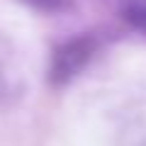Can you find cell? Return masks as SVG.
Segmentation results:
<instances>
[{"label":"cell","instance_id":"1","mask_svg":"<svg viewBox=\"0 0 146 146\" xmlns=\"http://www.w3.org/2000/svg\"><path fill=\"white\" fill-rule=\"evenodd\" d=\"M95 49H98V42L93 36H76V39H68L66 44H61L54 51L51 68H49V80L54 85H66L68 80H73L88 66Z\"/></svg>","mask_w":146,"mask_h":146},{"label":"cell","instance_id":"2","mask_svg":"<svg viewBox=\"0 0 146 146\" xmlns=\"http://www.w3.org/2000/svg\"><path fill=\"white\" fill-rule=\"evenodd\" d=\"M119 12L134 29L146 34V0H119Z\"/></svg>","mask_w":146,"mask_h":146},{"label":"cell","instance_id":"3","mask_svg":"<svg viewBox=\"0 0 146 146\" xmlns=\"http://www.w3.org/2000/svg\"><path fill=\"white\" fill-rule=\"evenodd\" d=\"M25 3L39 7V10H58L63 5V0H25Z\"/></svg>","mask_w":146,"mask_h":146},{"label":"cell","instance_id":"4","mask_svg":"<svg viewBox=\"0 0 146 146\" xmlns=\"http://www.w3.org/2000/svg\"><path fill=\"white\" fill-rule=\"evenodd\" d=\"M141 146H146V144H141Z\"/></svg>","mask_w":146,"mask_h":146}]
</instances>
